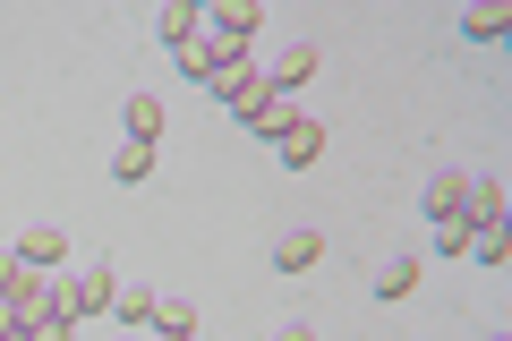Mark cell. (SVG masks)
I'll return each mask as SVG.
<instances>
[{
  "mask_svg": "<svg viewBox=\"0 0 512 341\" xmlns=\"http://www.w3.org/2000/svg\"><path fill=\"white\" fill-rule=\"evenodd\" d=\"M128 341H137V333H128Z\"/></svg>",
  "mask_w": 512,
  "mask_h": 341,
  "instance_id": "603a6c76",
  "label": "cell"
},
{
  "mask_svg": "<svg viewBox=\"0 0 512 341\" xmlns=\"http://www.w3.org/2000/svg\"><path fill=\"white\" fill-rule=\"evenodd\" d=\"M120 120H128V137H137V145H154V137H163V94H128Z\"/></svg>",
  "mask_w": 512,
  "mask_h": 341,
  "instance_id": "7c38bea8",
  "label": "cell"
},
{
  "mask_svg": "<svg viewBox=\"0 0 512 341\" xmlns=\"http://www.w3.org/2000/svg\"><path fill=\"white\" fill-rule=\"evenodd\" d=\"M316 256H325V239H316L308 222H299V231H282V239H274V265H282V273H308Z\"/></svg>",
  "mask_w": 512,
  "mask_h": 341,
  "instance_id": "30bf717a",
  "label": "cell"
},
{
  "mask_svg": "<svg viewBox=\"0 0 512 341\" xmlns=\"http://www.w3.org/2000/svg\"><path fill=\"white\" fill-rule=\"evenodd\" d=\"M154 333L163 341H197V307L188 299H154Z\"/></svg>",
  "mask_w": 512,
  "mask_h": 341,
  "instance_id": "5bb4252c",
  "label": "cell"
},
{
  "mask_svg": "<svg viewBox=\"0 0 512 341\" xmlns=\"http://www.w3.org/2000/svg\"><path fill=\"white\" fill-rule=\"evenodd\" d=\"M111 316L137 333V324H154V282L146 273H120V290H111Z\"/></svg>",
  "mask_w": 512,
  "mask_h": 341,
  "instance_id": "52a82bcc",
  "label": "cell"
},
{
  "mask_svg": "<svg viewBox=\"0 0 512 341\" xmlns=\"http://www.w3.org/2000/svg\"><path fill=\"white\" fill-rule=\"evenodd\" d=\"M146 171H154V145H137V137H128L120 154H111V180H128V188H137Z\"/></svg>",
  "mask_w": 512,
  "mask_h": 341,
  "instance_id": "2e32d148",
  "label": "cell"
},
{
  "mask_svg": "<svg viewBox=\"0 0 512 341\" xmlns=\"http://www.w3.org/2000/svg\"><path fill=\"white\" fill-rule=\"evenodd\" d=\"M427 222H470V171H436L427 180Z\"/></svg>",
  "mask_w": 512,
  "mask_h": 341,
  "instance_id": "8992f818",
  "label": "cell"
},
{
  "mask_svg": "<svg viewBox=\"0 0 512 341\" xmlns=\"http://www.w3.org/2000/svg\"><path fill=\"white\" fill-rule=\"evenodd\" d=\"M419 290V256H384L376 265V299H410Z\"/></svg>",
  "mask_w": 512,
  "mask_h": 341,
  "instance_id": "4fadbf2b",
  "label": "cell"
},
{
  "mask_svg": "<svg viewBox=\"0 0 512 341\" xmlns=\"http://www.w3.org/2000/svg\"><path fill=\"white\" fill-rule=\"evenodd\" d=\"M470 248H478V265H504V256H512L504 231H470Z\"/></svg>",
  "mask_w": 512,
  "mask_h": 341,
  "instance_id": "ac0fdd59",
  "label": "cell"
},
{
  "mask_svg": "<svg viewBox=\"0 0 512 341\" xmlns=\"http://www.w3.org/2000/svg\"><path fill=\"white\" fill-rule=\"evenodd\" d=\"M231 60H248V52H239V43H222V35H205V26H197V43H180V77H197V86H214Z\"/></svg>",
  "mask_w": 512,
  "mask_h": 341,
  "instance_id": "6da1fadb",
  "label": "cell"
},
{
  "mask_svg": "<svg viewBox=\"0 0 512 341\" xmlns=\"http://www.w3.org/2000/svg\"><path fill=\"white\" fill-rule=\"evenodd\" d=\"M18 265L60 273V265H69V231H60V222H26V231H18Z\"/></svg>",
  "mask_w": 512,
  "mask_h": 341,
  "instance_id": "3957f363",
  "label": "cell"
},
{
  "mask_svg": "<svg viewBox=\"0 0 512 341\" xmlns=\"http://www.w3.org/2000/svg\"><path fill=\"white\" fill-rule=\"evenodd\" d=\"M487 341H504V333H487Z\"/></svg>",
  "mask_w": 512,
  "mask_h": 341,
  "instance_id": "7402d4cb",
  "label": "cell"
},
{
  "mask_svg": "<svg viewBox=\"0 0 512 341\" xmlns=\"http://www.w3.org/2000/svg\"><path fill=\"white\" fill-rule=\"evenodd\" d=\"M274 154H282V162H291V171H308V162H316V154H325V128H316V120H308V111H299V120H291V128H282V137H274Z\"/></svg>",
  "mask_w": 512,
  "mask_h": 341,
  "instance_id": "ba28073f",
  "label": "cell"
},
{
  "mask_svg": "<svg viewBox=\"0 0 512 341\" xmlns=\"http://www.w3.org/2000/svg\"><path fill=\"white\" fill-rule=\"evenodd\" d=\"M18 273H26V265H18V248H0V299L18 290Z\"/></svg>",
  "mask_w": 512,
  "mask_h": 341,
  "instance_id": "ffe728a7",
  "label": "cell"
},
{
  "mask_svg": "<svg viewBox=\"0 0 512 341\" xmlns=\"http://www.w3.org/2000/svg\"><path fill=\"white\" fill-rule=\"evenodd\" d=\"M256 26H265V9H256V0H214V9H205V35L239 43V52H248V35H256Z\"/></svg>",
  "mask_w": 512,
  "mask_h": 341,
  "instance_id": "5b68a950",
  "label": "cell"
},
{
  "mask_svg": "<svg viewBox=\"0 0 512 341\" xmlns=\"http://www.w3.org/2000/svg\"><path fill=\"white\" fill-rule=\"evenodd\" d=\"M470 231H504V180H470Z\"/></svg>",
  "mask_w": 512,
  "mask_h": 341,
  "instance_id": "9c48e42d",
  "label": "cell"
},
{
  "mask_svg": "<svg viewBox=\"0 0 512 341\" xmlns=\"http://www.w3.org/2000/svg\"><path fill=\"white\" fill-rule=\"evenodd\" d=\"M18 333H26V324H18V316H9V307H0V341H18Z\"/></svg>",
  "mask_w": 512,
  "mask_h": 341,
  "instance_id": "44dd1931",
  "label": "cell"
},
{
  "mask_svg": "<svg viewBox=\"0 0 512 341\" xmlns=\"http://www.w3.org/2000/svg\"><path fill=\"white\" fill-rule=\"evenodd\" d=\"M265 341H316V324H308V316H282V324H274Z\"/></svg>",
  "mask_w": 512,
  "mask_h": 341,
  "instance_id": "d6986e66",
  "label": "cell"
},
{
  "mask_svg": "<svg viewBox=\"0 0 512 341\" xmlns=\"http://www.w3.org/2000/svg\"><path fill=\"white\" fill-rule=\"evenodd\" d=\"M239 120H248V137H265V145H274L282 128L299 120V103H291V94H274V86H256L248 103H239Z\"/></svg>",
  "mask_w": 512,
  "mask_h": 341,
  "instance_id": "7a4b0ae2",
  "label": "cell"
},
{
  "mask_svg": "<svg viewBox=\"0 0 512 341\" xmlns=\"http://www.w3.org/2000/svg\"><path fill=\"white\" fill-rule=\"evenodd\" d=\"M504 9H495V0H478V9H461V35H470V43H495V35H504Z\"/></svg>",
  "mask_w": 512,
  "mask_h": 341,
  "instance_id": "9a60e30c",
  "label": "cell"
},
{
  "mask_svg": "<svg viewBox=\"0 0 512 341\" xmlns=\"http://www.w3.org/2000/svg\"><path fill=\"white\" fill-rule=\"evenodd\" d=\"M256 69H265V86H274V94H299V86L316 77V43H282V52L256 60Z\"/></svg>",
  "mask_w": 512,
  "mask_h": 341,
  "instance_id": "277c9868",
  "label": "cell"
},
{
  "mask_svg": "<svg viewBox=\"0 0 512 341\" xmlns=\"http://www.w3.org/2000/svg\"><path fill=\"white\" fill-rule=\"evenodd\" d=\"M436 256H470V222H436Z\"/></svg>",
  "mask_w": 512,
  "mask_h": 341,
  "instance_id": "e0dca14e",
  "label": "cell"
},
{
  "mask_svg": "<svg viewBox=\"0 0 512 341\" xmlns=\"http://www.w3.org/2000/svg\"><path fill=\"white\" fill-rule=\"evenodd\" d=\"M154 26H163V43H171V52H180V43H197L205 9H197V0H163V18H154Z\"/></svg>",
  "mask_w": 512,
  "mask_h": 341,
  "instance_id": "8fae6325",
  "label": "cell"
}]
</instances>
